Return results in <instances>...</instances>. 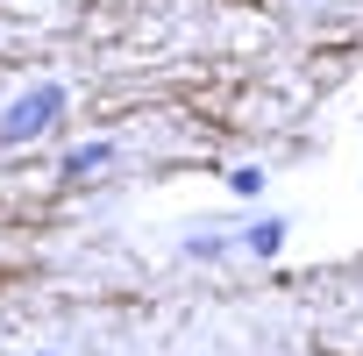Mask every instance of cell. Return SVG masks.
I'll use <instances>...</instances> for the list:
<instances>
[{
	"mask_svg": "<svg viewBox=\"0 0 363 356\" xmlns=\"http://www.w3.org/2000/svg\"><path fill=\"white\" fill-rule=\"evenodd\" d=\"M57 114H65V93H57V86H36L29 100H15L8 114H0V143H22V135H43V128H50Z\"/></svg>",
	"mask_w": 363,
	"mask_h": 356,
	"instance_id": "obj_1",
	"label": "cell"
}]
</instances>
